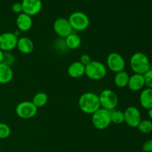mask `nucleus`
Wrapping results in <instances>:
<instances>
[{"instance_id": "obj_16", "label": "nucleus", "mask_w": 152, "mask_h": 152, "mask_svg": "<svg viewBox=\"0 0 152 152\" xmlns=\"http://www.w3.org/2000/svg\"><path fill=\"white\" fill-rule=\"evenodd\" d=\"M16 48L19 52L24 54L32 53L34 49V43L31 39L27 37H22L18 39Z\"/></svg>"}, {"instance_id": "obj_12", "label": "nucleus", "mask_w": 152, "mask_h": 152, "mask_svg": "<svg viewBox=\"0 0 152 152\" xmlns=\"http://www.w3.org/2000/svg\"><path fill=\"white\" fill-rule=\"evenodd\" d=\"M21 3L23 13L29 15L31 17L38 14L42 7V0H22Z\"/></svg>"}, {"instance_id": "obj_32", "label": "nucleus", "mask_w": 152, "mask_h": 152, "mask_svg": "<svg viewBox=\"0 0 152 152\" xmlns=\"http://www.w3.org/2000/svg\"><path fill=\"white\" fill-rule=\"evenodd\" d=\"M0 149H1V142H0Z\"/></svg>"}, {"instance_id": "obj_22", "label": "nucleus", "mask_w": 152, "mask_h": 152, "mask_svg": "<svg viewBox=\"0 0 152 152\" xmlns=\"http://www.w3.org/2000/svg\"><path fill=\"white\" fill-rule=\"evenodd\" d=\"M110 112H111V123H114L116 125H121L124 123V111L115 108Z\"/></svg>"}, {"instance_id": "obj_10", "label": "nucleus", "mask_w": 152, "mask_h": 152, "mask_svg": "<svg viewBox=\"0 0 152 152\" xmlns=\"http://www.w3.org/2000/svg\"><path fill=\"white\" fill-rule=\"evenodd\" d=\"M53 28L55 34L62 39H65L68 35L74 32L68 19L62 17L58 18L54 21Z\"/></svg>"}, {"instance_id": "obj_20", "label": "nucleus", "mask_w": 152, "mask_h": 152, "mask_svg": "<svg viewBox=\"0 0 152 152\" xmlns=\"http://www.w3.org/2000/svg\"><path fill=\"white\" fill-rule=\"evenodd\" d=\"M129 77H130V76H129V73L126 72V71H123L117 73V74H115L114 78V85L117 87L120 88L127 87Z\"/></svg>"}, {"instance_id": "obj_30", "label": "nucleus", "mask_w": 152, "mask_h": 152, "mask_svg": "<svg viewBox=\"0 0 152 152\" xmlns=\"http://www.w3.org/2000/svg\"><path fill=\"white\" fill-rule=\"evenodd\" d=\"M3 57H4V52L0 50V63H2Z\"/></svg>"}, {"instance_id": "obj_25", "label": "nucleus", "mask_w": 152, "mask_h": 152, "mask_svg": "<svg viewBox=\"0 0 152 152\" xmlns=\"http://www.w3.org/2000/svg\"><path fill=\"white\" fill-rule=\"evenodd\" d=\"M16 62V57L11 52H4V57H3L2 63L11 67L14 65Z\"/></svg>"}, {"instance_id": "obj_2", "label": "nucleus", "mask_w": 152, "mask_h": 152, "mask_svg": "<svg viewBox=\"0 0 152 152\" xmlns=\"http://www.w3.org/2000/svg\"><path fill=\"white\" fill-rule=\"evenodd\" d=\"M130 67L134 74L143 75L151 69V63L148 56L142 52H136L130 58Z\"/></svg>"}, {"instance_id": "obj_29", "label": "nucleus", "mask_w": 152, "mask_h": 152, "mask_svg": "<svg viewBox=\"0 0 152 152\" xmlns=\"http://www.w3.org/2000/svg\"><path fill=\"white\" fill-rule=\"evenodd\" d=\"M91 61L92 60H91V56H89V55L86 54V53L83 54L81 56H80V62H81L83 65H84L85 66H86V65H87L88 64L90 63Z\"/></svg>"}, {"instance_id": "obj_23", "label": "nucleus", "mask_w": 152, "mask_h": 152, "mask_svg": "<svg viewBox=\"0 0 152 152\" xmlns=\"http://www.w3.org/2000/svg\"><path fill=\"white\" fill-rule=\"evenodd\" d=\"M137 129L142 134H149L152 132V121L151 120H141L140 124L138 125Z\"/></svg>"}, {"instance_id": "obj_19", "label": "nucleus", "mask_w": 152, "mask_h": 152, "mask_svg": "<svg viewBox=\"0 0 152 152\" xmlns=\"http://www.w3.org/2000/svg\"><path fill=\"white\" fill-rule=\"evenodd\" d=\"M64 41H65L67 48L71 49V50L79 48L82 44V39L80 36L74 32L68 35Z\"/></svg>"}, {"instance_id": "obj_31", "label": "nucleus", "mask_w": 152, "mask_h": 152, "mask_svg": "<svg viewBox=\"0 0 152 152\" xmlns=\"http://www.w3.org/2000/svg\"><path fill=\"white\" fill-rule=\"evenodd\" d=\"M148 116L149 117V120H151L152 121V108L148 110Z\"/></svg>"}, {"instance_id": "obj_15", "label": "nucleus", "mask_w": 152, "mask_h": 152, "mask_svg": "<svg viewBox=\"0 0 152 152\" xmlns=\"http://www.w3.org/2000/svg\"><path fill=\"white\" fill-rule=\"evenodd\" d=\"M68 76L73 79H79L86 74V66L80 61L74 62L68 66L67 70Z\"/></svg>"}, {"instance_id": "obj_9", "label": "nucleus", "mask_w": 152, "mask_h": 152, "mask_svg": "<svg viewBox=\"0 0 152 152\" xmlns=\"http://www.w3.org/2000/svg\"><path fill=\"white\" fill-rule=\"evenodd\" d=\"M19 37L13 32H4L0 34V50L10 52L16 48Z\"/></svg>"}, {"instance_id": "obj_27", "label": "nucleus", "mask_w": 152, "mask_h": 152, "mask_svg": "<svg viewBox=\"0 0 152 152\" xmlns=\"http://www.w3.org/2000/svg\"><path fill=\"white\" fill-rule=\"evenodd\" d=\"M12 10H13V13H16V14H20V13H23L22 3L20 2L14 3V4L12 5Z\"/></svg>"}, {"instance_id": "obj_24", "label": "nucleus", "mask_w": 152, "mask_h": 152, "mask_svg": "<svg viewBox=\"0 0 152 152\" xmlns=\"http://www.w3.org/2000/svg\"><path fill=\"white\" fill-rule=\"evenodd\" d=\"M10 134H11V129L10 126L4 123H0V140L9 137Z\"/></svg>"}, {"instance_id": "obj_13", "label": "nucleus", "mask_w": 152, "mask_h": 152, "mask_svg": "<svg viewBox=\"0 0 152 152\" xmlns=\"http://www.w3.org/2000/svg\"><path fill=\"white\" fill-rule=\"evenodd\" d=\"M16 25L19 31L27 32L30 31L33 26L32 17L25 13H20L16 17Z\"/></svg>"}, {"instance_id": "obj_3", "label": "nucleus", "mask_w": 152, "mask_h": 152, "mask_svg": "<svg viewBox=\"0 0 152 152\" xmlns=\"http://www.w3.org/2000/svg\"><path fill=\"white\" fill-rule=\"evenodd\" d=\"M107 67L99 61H91L86 65V74L88 78L92 80H101L106 77Z\"/></svg>"}, {"instance_id": "obj_7", "label": "nucleus", "mask_w": 152, "mask_h": 152, "mask_svg": "<svg viewBox=\"0 0 152 152\" xmlns=\"http://www.w3.org/2000/svg\"><path fill=\"white\" fill-rule=\"evenodd\" d=\"M16 114L19 118L28 120L35 117L38 111V108L33 103L32 101H22L16 107Z\"/></svg>"}, {"instance_id": "obj_11", "label": "nucleus", "mask_w": 152, "mask_h": 152, "mask_svg": "<svg viewBox=\"0 0 152 152\" xmlns=\"http://www.w3.org/2000/svg\"><path fill=\"white\" fill-rule=\"evenodd\" d=\"M124 123L131 128H137L142 120L140 110L135 106H129L124 111Z\"/></svg>"}, {"instance_id": "obj_8", "label": "nucleus", "mask_w": 152, "mask_h": 152, "mask_svg": "<svg viewBox=\"0 0 152 152\" xmlns=\"http://www.w3.org/2000/svg\"><path fill=\"white\" fill-rule=\"evenodd\" d=\"M106 65L110 71L117 74L120 71H125L126 64L125 59L121 54L117 52H112L107 56Z\"/></svg>"}, {"instance_id": "obj_5", "label": "nucleus", "mask_w": 152, "mask_h": 152, "mask_svg": "<svg viewBox=\"0 0 152 152\" xmlns=\"http://www.w3.org/2000/svg\"><path fill=\"white\" fill-rule=\"evenodd\" d=\"M73 31H83L88 28L90 19L87 14L82 11H75L71 13L68 17Z\"/></svg>"}, {"instance_id": "obj_6", "label": "nucleus", "mask_w": 152, "mask_h": 152, "mask_svg": "<svg viewBox=\"0 0 152 152\" xmlns=\"http://www.w3.org/2000/svg\"><path fill=\"white\" fill-rule=\"evenodd\" d=\"M99 103L101 108L108 111H112L117 108L118 105V96L114 91L111 89H105L99 94Z\"/></svg>"}, {"instance_id": "obj_4", "label": "nucleus", "mask_w": 152, "mask_h": 152, "mask_svg": "<svg viewBox=\"0 0 152 152\" xmlns=\"http://www.w3.org/2000/svg\"><path fill=\"white\" fill-rule=\"evenodd\" d=\"M91 122L94 128L98 130L106 129L111 124V112L110 111L100 108L92 114Z\"/></svg>"}, {"instance_id": "obj_26", "label": "nucleus", "mask_w": 152, "mask_h": 152, "mask_svg": "<svg viewBox=\"0 0 152 152\" xmlns=\"http://www.w3.org/2000/svg\"><path fill=\"white\" fill-rule=\"evenodd\" d=\"M145 86L148 88H152V68L148 70L146 73L143 74Z\"/></svg>"}, {"instance_id": "obj_14", "label": "nucleus", "mask_w": 152, "mask_h": 152, "mask_svg": "<svg viewBox=\"0 0 152 152\" xmlns=\"http://www.w3.org/2000/svg\"><path fill=\"white\" fill-rule=\"evenodd\" d=\"M128 88L132 91H142L145 87L143 75L138 74H134L130 76L128 83Z\"/></svg>"}, {"instance_id": "obj_21", "label": "nucleus", "mask_w": 152, "mask_h": 152, "mask_svg": "<svg viewBox=\"0 0 152 152\" xmlns=\"http://www.w3.org/2000/svg\"><path fill=\"white\" fill-rule=\"evenodd\" d=\"M48 101V94L45 92H38L34 96L32 99V102L37 108H42Z\"/></svg>"}, {"instance_id": "obj_17", "label": "nucleus", "mask_w": 152, "mask_h": 152, "mask_svg": "<svg viewBox=\"0 0 152 152\" xmlns=\"http://www.w3.org/2000/svg\"><path fill=\"white\" fill-rule=\"evenodd\" d=\"M140 103L145 110L152 108V88H143L140 94Z\"/></svg>"}, {"instance_id": "obj_28", "label": "nucleus", "mask_w": 152, "mask_h": 152, "mask_svg": "<svg viewBox=\"0 0 152 152\" xmlns=\"http://www.w3.org/2000/svg\"><path fill=\"white\" fill-rule=\"evenodd\" d=\"M142 148L144 152H152V139L145 141Z\"/></svg>"}, {"instance_id": "obj_1", "label": "nucleus", "mask_w": 152, "mask_h": 152, "mask_svg": "<svg viewBox=\"0 0 152 152\" xmlns=\"http://www.w3.org/2000/svg\"><path fill=\"white\" fill-rule=\"evenodd\" d=\"M78 105L82 112L89 115H92L101 108L99 95L94 92L83 94L79 98Z\"/></svg>"}, {"instance_id": "obj_18", "label": "nucleus", "mask_w": 152, "mask_h": 152, "mask_svg": "<svg viewBox=\"0 0 152 152\" xmlns=\"http://www.w3.org/2000/svg\"><path fill=\"white\" fill-rule=\"evenodd\" d=\"M13 78V71L10 66L0 63V84L5 85L10 83Z\"/></svg>"}]
</instances>
